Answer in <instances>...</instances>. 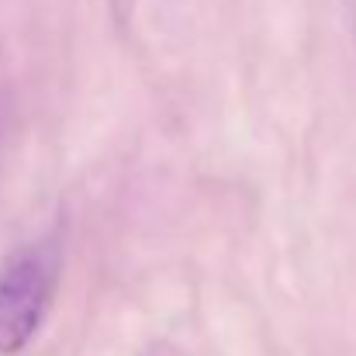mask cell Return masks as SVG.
Masks as SVG:
<instances>
[{
  "instance_id": "1",
  "label": "cell",
  "mask_w": 356,
  "mask_h": 356,
  "mask_svg": "<svg viewBox=\"0 0 356 356\" xmlns=\"http://www.w3.org/2000/svg\"><path fill=\"white\" fill-rule=\"evenodd\" d=\"M56 266L42 245L17 249L0 266V356L28 350L52 301Z\"/></svg>"
}]
</instances>
